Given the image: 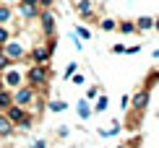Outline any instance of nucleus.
Wrapping results in <instances>:
<instances>
[{"label": "nucleus", "instance_id": "obj_27", "mask_svg": "<svg viewBox=\"0 0 159 148\" xmlns=\"http://www.w3.org/2000/svg\"><path fill=\"white\" fill-rule=\"evenodd\" d=\"M39 11H52V5H55V0H39Z\"/></svg>", "mask_w": 159, "mask_h": 148}, {"label": "nucleus", "instance_id": "obj_18", "mask_svg": "<svg viewBox=\"0 0 159 148\" xmlns=\"http://www.w3.org/2000/svg\"><path fill=\"white\" fill-rule=\"evenodd\" d=\"M11 18H13V11H11V5L0 3V26H8V24H11Z\"/></svg>", "mask_w": 159, "mask_h": 148}, {"label": "nucleus", "instance_id": "obj_32", "mask_svg": "<svg viewBox=\"0 0 159 148\" xmlns=\"http://www.w3.org/2000/svg\"><path fill=\"white\" fill-rule=\"evenodd\" d=\"M141 52V44H133V47H125V55H138Z\"/></svg>", "mask_w": 159, "mask_h": 148}, {"label": "nucleus", "instance_id": "obj_3", "mask_svg": "<svg viewBox=\"0 0 159 148\" xmlns=\"http://www.w3.org/2000/svg\"><path fill=\"white\" fill-rule=\"evenodd\" d=\"M34 99H37V91L31 89V86H18V89H13V104L16 107H24L26 112H29V107L34 104Z\"/></svg>", "mask_w": 159, "mask_h": 148}, {"label": "nucleus", "instance_id": "obj_14", "mask_svg": "<svg viewBox=\"0 0 159 148\" xmlns=\"http://www.w3.org/2000/svg\"><path fill=\"white\" fill-rule=\"evenodd\" d=\"M107 107H110V99L104 96V94H99V96L94 99V107H91V112L102 114V112H107Z\"/></svg>", "mask_w": 159, "mask_h": 148}, {"label": "nucleus", "instance_id": "obj_23", "mask_svg": "<svg viewBox=\"0 0 159 148\" xmlns=\"http://www.w3.org/2000/svg\"><path fill=\"white\" fill-rule=\"evenodd\" d=\"M73 73H78V63H68V65H65V70H63V78L70 81V76H73Z\"/></svg>", "mask_w": 159, "mask_h": 148}, {"label": "nucleus", "instance_id": "obj_30", "mask_svg": "<svg viewBox=\"0 0 159 148\" xmlns=\"http://www.w3.org/2000/svg\"><path fill=\"white\" fill-rule=\"evenodd\" d=\"M29 148H47V140H44V138H37V140H31V143H29Z\"/></svg>", "mask_w": 159, "mask_h": 148}, {"label": "nucleus", "instance_id": "obj_2", "mask_svg": "<svg viewBox=\"0 0 159 148\" xmlns=\"http://www.w3.org/2000/svg\"><path fill=\"white\" fill-rule=\"evenodd\" d=\"M0 83H3V89H8V91L18 89V86H24V70L18 68L16 63H13L8 70H3V73H0Z\"/></svg>", "mask_w": 159, "mask_h": 148}, {"label": "nucleus", "instance_id": "obj_12", "mask_svg": "<svg viewBox=\"0 0 159 148\" xmlns=\"http://www.w3.org/2000/svg\"><path fill=\"white\" fill-rule=\"evenodd\" d=\"M76 112H78V117H81V120H89L91 114H94V112H91V102H86V99H78Z\"/></svg>", "mask_w": 159, "mask_h": 148}, {"label": "nucleus", "instance_id": "obj_33", "mask_svg": "<svg viewBox=\"0 0 159 148\" xmlns=\"http://www.w3.org/2000/svg\"><path fill=\"white\" fill-rule=\"evenodd\" d=\"M112 52H115V55H125V47L123 44H112Z\"/></svg>", "mask_w": 159, "mask_h": 148}, {"label": "nucleus", "instance_id": "obj_25", "mask_svg": "<svg viewBox=\"0 0 159 148\" xmlns=\"http://www.w3.org/2000/svg\"><path fill=\"white\" fill-rule=\"evenodd\" d=\"M11 39V31H8V26H0V47H3L5 42Z\"/></svg>", "mask_w": 159, "mask_h": 148}, {"label": "nucleus", "instance_id": "obj_15", "mask_svg": "<svg viewBox=\"0 0 159 148\" xmlns=\"http://www.w3.org/2000/svg\"><path fill=\"white\" fill-rule=\"evenodd\" d=\"M8 107H13V91L0 89V112H5Z\"/></svg>", "mask_w": 159, "mask_h": 148}, {"label": "nucleus", "instance_id": "obj_26", "mask_svg": "<svg viewBox=\"0 0 159 148\" xmlns=\"http://www.w3.org/2000/svg\"><path fill=\"white\" fill-rule=\"evenodd\" d=\"M11 65H13V63H11V60H8V57L3 55V50H0V73H3V70H8Z\"/></svg>", "mask_w": 159, "mask_h": 148}, {"label": "nucleus", "instance_id": "obj_13", "mask_svg": "<svg viewBox=\"0 0 159 148\" xmlns=\"http://www.w3.org/2000/svg\"><path fill=\"white\" fill-rule=\"evenodd\" d=\"M31 127H34V117H31V114H29V112H26V114H24V117H21V120H18V122H16V130H21V133H29V130H31Z\"/></svg>", "mask_w": 159, "mask_h": 148}, {"label": "nucleus", "instance_id": "obj_11", "mask_svg": "<svg viewBox=\"0 0 159 148\" xmlns=\"http://www.w3.org/2000/svg\"><path fill=\"white\" fill-rule=\"evenodd\" d=\"M3 114H5V117H8V120H11V122H13V125H16V122H18V120H21V117H24V114H26V109H24V107H16V104H13V107H8V109H5Z\"/></svg>", "mask_w": 159, "mask_h": 148}, {"label": "nucleus", "instance_id": "obj_9", "mask_svg": "<svg viewBox=\"0 0 159 148\" xmlns=\"http://www.w3.org/2000/svg\"><path fill=\"white\" fill-rule=\"evenodd\" d=\"M11 135H16V125L0 112V138H11Z\"/></svg>", "mask_w": 159, "mask_h": 148}, {"label": "nucleus", "instance_id": "obj_28", "mask_svg": "<svg viewBox=\"0 0 159 148\" xmlns=\"http://www.w3.org/2000/svg\"><path fill=\"white\" fill-rule=\"evenodd\" d=\"M70 42H73V47H76V50H78V52H81V50H84V42H81V39H78V37H76V31H70Z\"/></svg>", "mask_w": 159, "mask_h": 148}, {"label": "nucleus", "instance_id": "obj_4", "mask_svg": "<svg viewBox=\"0 0 159 148\" xmlns=\"http://www.w3.org/2000/svg\"><path fill=\"white\" fill-rule=\"evenodd\" d=\"M0 50H3V55L8 57L11 63H21V60H26V47L21 42H16V39H8Z\"/></svg>", "mask_w": 159, "mask_h": 148}, {"label": "nucleus", "instance_id": "obj_22", "mask_svg": "<svg viewBox=\"0 0 159 148\" xmlns=\"http://www.w3.org/2000/svg\"><path fill=\"white\" fill-rule=\"evenodd\" d=\"M73 31H76V37L81 39V42H89V39H91V31L86 29V26H76Z\"/></svg>", "mask_w": 159, "mask_h": 148}, {"label": "nucleus", "instance_id": "obj_24", "mask_svg": "<svg viewBox=\"0 0 159 148\" xmlns=\"http://www.w3.org/2000/svg\"><path fill=\"white\" fill-rule=\"evenodd\" d=\"M99 96V86H89V89H86V102H94V99Z\"/></svg>", "mask_w": 159, "mask_h": 148}, {"label": "nucleus", "instance_id": "obj_19", "mask_svg": "<svg viewBox=\"0 0 159 148\" xmlns=\"http://www.w3.org/2000/svg\"><path fill=\"white\" fill-rule=\"evenodd\" d=\"M117 31H120V34H136V24L133 21H120V24H117Z\"/></svg>", "mask_w": 159, "mask_h": 148}, {"label": "nucleus", "instance_id": "obj_17", "mask_svg": "<svg viewBox=\"0 0 159 148\" xmlns=\"http://www.w3.org/2000/svg\"><path fill=\"white\" fill-rule=\"evenodd\" d=\"M136 29L138 31H149V29H154V18H151V16H141V18H136Z\"/></svg>", "mask_w": 159, "mask_h": 148}, {"label": "nucleus", "instance_id": "obj_35", "mask_svg": "<svg viewBox=\"0 0 159 148\" xmlns=\"http://www.w3.org/2000/svg\"><path fill=\"white\" fill-rule=\"evenodd\" d=\"M154 29H159V18H154Z\"/></svg>", "mask_w": 159, "mask_h": 148}, {"label": "nucleus", "instance_id": "obj_29", "mask_svg": "<svg viewBox=\"0 0 159 148\" xmlns=\"http://www.w3.org/2000/svg\"><path fill=\"white\" fill-rule=\"evenodd\" d=\"M84 81H86V78H84V73H73V76H70V83H73V86H81Z\"/></svg>", "mask_w": 159, "mask_h": 148}, {"label": "nucleus", "instance_id": "obj_16", "mask_svg": "<svg viewBox=\"0 0 159 148\" xmlns=\"http://www.w3.org/2000/svg\"><path fill=\"white\" fill-rule=\"evenodd\" d=\"M120 120H112V122H110V127H104V130H99V135H102V138H112V135H117V133H120Z\"/></svg>", "mask_w": 159, "mask_h": 148}, {"label": "nucleus", "instance_id": "obj_7", "mask_svg": "<svg viewBox=\"0 0 159 148\" xmlns=\"http://www.w3.org/2000/svg\"><path fill=\"white\" fill-rule=\"evenodd\" d=\"M70 8H73L84 21L94 16V5H91V0H70Z\"/></svg>", "mask_w": 159, "mask_h": 148}, {"label": "nucleus", "instance_id": "obj_34", "mask_svg": "<svg viewBox=\"0 0 159 148\" xmlns=\"http://www.w3.org/2000/svg\"><path fill=\"white\" fill-rule=\"evenodd\" d=\"M120 107H123V109H128V107H130V96H123L120 99Z\"/></svg>", "mask_w": 159, "mask_h": 148}, {"label": "nucleus", "instance_id": "obj_21", "mask_svg": "<svg viewBox=\"0 0 159 148\" xmlns=\"http://www.w3.org/2000/svg\"><path fill=\"white\" fill-rule=\"evenodd\" d=\"M99 29H102V31H115L117 29V21H115V18H102V21H99Z\"/></svg>", "mask_w": 159, "mask_h": 148}, {"label": "nucleus", "instance_id": "obj_6", "mask_svg": "<svg viewBox=\"0 0 159 148\" xmlns=\"http://www.w3.org/2000/svg\"><path fill=\"white\" fill-rule=\"evenodd\" d=\"M39 26H42V31L47 34L50 39L55 37V16H52V11H39Z\"/></svg>", "mask_w": 159, "mask_h": 148}, {"label": "nucleus", "instance_id": "obj_31", "mask_svg": "<svg viewBox=\"0 0 159 148\" xmlns=\"http://www.w3.org/2000/svg\"><path fill=\"white\" fill-rule=\"evenodd\" d=\"M70 135V127L68 125H60V127H57V138H68Z\"/></svg>", "mask_w": 159, "mask_h": 148}, {"label": "nucleus", "instance_id": "obj_5", "mask_svg": "<svg viewBox=\"0 0 159 148\" xmlns=\"http://www.w3.org/2000/svg\"><path fill=\"white\" fill-rule=\"evenodd\" d=\"M26 57L31 60V65H47L50 60H52V50H50L47 44H37Z\"/></svg>", "mask_w": 159, "mask_h": 148}, {"label": "nucleus", "instance_id": "obj_8", "mask_svg": "<svg viewBox=\"0 0 159 148\" xmlns=\"http://www.w3.org/2000/svg\"><path fill=\"white\" fill-rule=\"evenodd\" d=\"M130 104H133V109H136V112H143V109L149 107V89H143V91L133 94V96H130Z\"/></svg>", "mask_w": 159, "mask_h": 148}, {"label": "nucleus", "instance_id": "obj_1", "mask_svg": "<svg viewBox=\"0 0 159 148\" xmlns=\"http://www.w3.org/2000/svg\"><path fill=\"white\" fill-rule=\"evenodd\" d=\"M50 78H52V68L50 63L47 65H29V68L24 70V83L31 86L34 91H42L50 86Z\"/></svg>", "mask_w": 159, "mask_h": 148}, {"label": "nucleus", "instance_id": "obj_36", "mask_svg": "<svg viewBox=\"0 0 159 148\" xmlns=\"http://www.w3.org/2000/svg\"><path fill=\"white\" fill-rule=\"evenodd\" d=\"M154 60H159V50H154Z\"/></svg>", "mask_w": 159, "mask_h": 148}, {"label": "nucleus", "instance_id": "obj_10", "mask_svg": "<svg viewBox=\"0 0 159 148\" xmlns=\"http://www.w3.org/2000/svg\"><path fill=\"white\" fill-rule=\"evenodd\" d=\"M18 13H21V18H37L39 16V5H31V3H18Z\"/></svg>", "mask_w": 159, "mask_h": 148}, {"label": "nucleus", "instance_id": "obj_20", "mask_svg": "<svg viewBox=\"0 0 159 148\" xmlns=\"http://www.w3.org/2000/svg\"><path fill=\"white\" fill-rule=\"evenodd\" d=\"M47 107H50V112H55V114H60V112H65V109H68V104H65L63 99H52Z\"/></svg>", "mask_w": 159, "mask_h": 148}]
</instances>
